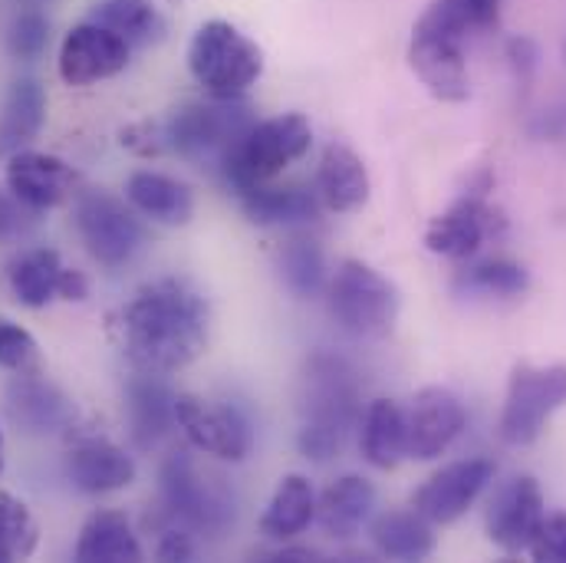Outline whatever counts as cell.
<instances>
[{
    "instance_id": "20",
    "label": "cell",
    "mask_w": 566,
    "mask_h": 563,
    "mask_svg": "<svg viewBox=\"0 0 566 563\" xmlns=\"http://www.w3.org/2000/svg\"><path fill=\"white\" fill-rule=\"evenodd\" d=\"M369 191H373V181H369V171H366L363 158L343 142L326 145L323 158H319V168H316V195H319V201L336 215H349V211H359L369 201Z\"/></svg>"
},
{
    "instance_id": "19",
    "label": "cell",
    "mask_w": 566,
    "mask_h": 563,
    "mask_svg": "<svg viewBox=\"0 0 566 563\" xmlns=\"http://www.w3.org/2000/svg\"><path fill=\"white\" fill-rule=\"evenodd\" d=\"M376 511V488L363 475H343L336 478L316 501V524L333 541L356 538Z\"/></svg>"
},
{
    "instance_id": "35",
    "label": "cell",
    "mask_w": 566,
    "mask_h": 563,
    "mask_svg": "<svg viewBox=\"0 0 566 563\" xmlns=\"http://www.w3.org/2000/svg\"><path fill=\"white\" fill-rule=\"evenodd\" d=\"M50 46V20L40 10H23L7 30V50L20 63H33Z\"/></svg>"
},
{
    "instance_id": "5",
    "label": "cell",
    "mask_w": 566,
    "mask_h": 563,
    "mask_svg": "<svg viewBox=\"0 0 566 563\" xmlns=\"http://www.w3.org/2000/svg\"><path fill=\"white\" fill-rule=\"evenodd\" d=\"M313 145V126L300 113H283L254 123L221 161L224 181L241 195L251 185L274 181L283 168L300 161Z\"/></svg>"
},
{
    "instance_id": "25",
    "label": "cell",
    "mask_w": 566,
    "mask_h": 563,
    "mask_svg": "<svg viewBox=\"0 0 566 563\" xmlns=\"http://www.w3.org/2000/svg\"><path fill=\"white\" fill-rule=\"evenodd\" d=\"M43 123H46V90L30 76L10 83L0 106V155L10 158L13 152H23L40 136Z\"/></svg>"
},
{
    "instance_id": "43",
    "label": "cell",
    "mask_w": 566,
    "mask_h": 563,
    "mask_svg": "<svg viewBox=\"0 0 566 563\" xmlns=\"http://www.w3.org/2000/svg\"><path fill=\"white\" fill-rule=\"evenodd\" d=\"M33 3H50V0H33Z\"/></svg>"
},
{
    "instance_id": "18",
    "label": "cell",
    "mask_w": 566,
    "mask_h": 563,
    "mask_svg": "<svg viewBox=\"0 0 566 563\" xmlns=\"http://www.w3.org/2000/svg\"><path fill=\"white\" fill-rule=\"evenodd\" d=\"M66 475L83 494H113L136 481V458L106 438H90L66 455Z\"/></svg>"
},
{
    "instance_id": "29",
    "label": "cell",
    "mask_w": 566,
    "mask_h": 563,
    "mask_svg": "<svg viewBox=\"0 0 566 563\" xmlns=\"http://www.w3.org/2000/svg\"><path fill=\"white\" fill-rule=\"evenodd\" d=\"M313 518H316L313 484L303 475H286L281 478L268 511L261 514V534L268 541H293L313 524Z\"/></svg>"
},
{
    "instance_id": "37",
    "label": "cell",
    "mask_w": 566,
    "mask_h": 563,
    "mask_svg": "<svg viewBox=\"0 0 566 563\" xmlns=\"http://www.w3.org/2000/svg\"><path fill=\"white\" fill-rule=\"evenodd\" d=\"M527 554L541 563H566V514L544 518L537 538L531 541Z\"/></svg>"
},
{
    "instance_id": "33",
    "label": "cell",
    "mask_w": 566,
    "mask_h": 563,
    "mask_svg": "<svg viewBox=\"0 0 566 563\" xmlns=\"http://www.w3.org/2000/svg\"><path fill=\"white\" fill-rule=\"evenodd\" d=\"M281 281L296 300H313L326 286V258L316 241L296 238L281 251Z\"/></svg>"
},
{
    "instance_id": "32",
    "label": "cell",
    "mask_w": 566,
    "mask_h": 563,
    "mask_svg": "<svg viewBox=\"0 0 566 563\" xmlns=\"http://www.w3.org/2000/svg\"><path fill=\"white\" fill-rule=\"evenodd\" d=\"M527 286H531L527 268L517 264V261H507V258H494V261L474 264V268H468L458 278V290L461 293H468V296H491V300L524 296Z\"/></svg>"
},
{
    "instance_id": "10",
    "label": "cell",
    "mask_w": 566,
    "mask_h": 563,
    "mask_svg": "<svg viewBox=\"0 0 566 563\" xmlns=\"http://www.w3.org/2000/svg\"><path fill=\"white\" fill-rule=\"evenodd\" d=\"M73 221L90 258L109 271L133 264L145 244V231L136 218V208L103 188L83 191L76 198Z\"/></svg>"
},
{
    "instance_id": "1",
    "label": "cell",
    "mask_w": 566,
    "mask_h": 563,
    "mask_svg": "<svg viewBox=\"0 0 566 563\" xmlns=\"http://www.w3.org/2000/svg\"><path fill=\"white\" fill-rule=\"evenodd\" d=\"M208 300L178 278L145 283L119 316L129 363L155 376L191 366L208 346Z\"/></svg>"
},
{
    "instance_id": "2",
    "label": "cell",
    "mask_w": 566,
    "mask_h": 563,
    "mask_svg": "<svg viewBox=\"0 0 566 563\" xmlns=\"http://www.w3.org/2000/svg\"><path fill=\"white\" fill-rule=\"evenodd\" d=\"M359 389L353 369L326 353H316L303 376V423L296 445L303 458L326 465L343 448L353 428L359 425Z\"/></svg>"
},
{
    "instance_id": "15",
    "label": "cell",
    "mask_w": 566,
    "mask_h": 563,
    "mask_svg": "<svg viewBox=\"0 0 566 563\" xmlns=\"http://www.w3.org/2000/svg\"><path fill=\"white\" fill-rule=\"evenodd\" d=\"M464 423H468L464 403L451 389L428 386L422 393H416V399L406 413L409 458H416V461L441 458L464 431Z\"/></svg>"
},
{
    "instance_id": "3",
    "label": "cell",
    "mask_w": 566,
    "mask_h": 563,
    "mask_svg": "<svg viewBox=\"0 0 566 563\" xmlns=\"http://www.w3.org/2000/svg\"><path fill=\"white\" fill-rule=\"evenodd\" d=\"M471 30L464 0H434L412 30L409 63L424 90L441 103H464L471 76L464 60V37Z\"/></svg>"
},
{
    "instance_id": "30",
    "label": "cell",
    "mask_w": 566,
    "mask_h": 563,
    "mask_svg": "<svg viewBox=\"0 0 566 563\" xmlns=\"http://www.w3.org/2000/svg\"><path fill=\"white\" fill-rule=\"evenodd\" d=\"M63 261L50 248H36L20 254L10 264V290L17 303L23 306H46L53 296H60V281H63Z\"/></svg>"
},
{
    "instance_id": "42",
    "label": "cell",
    "mask_w": 566,
    "mask_h": 563,
    "mask_svg": "<svg viewBox=\"0 0 566 563\" xmlns=\"http://www.w3.org/2000/svg\"><path fill=\"white\" fill-rule=\"evenodd\" d=\"M3 461H7V455H3V431H0V475H3Z\"/></svg>"
},
{
    "instance_id": "17",
    "label": "cell",
    "mask_w": 566,
    "mask_h": 563,
    "mask_svg": "<svg viewBox=\"0 0 566 563\" xmlns=\"http://www.w3.org/2000/svg\"><path fill=\"white\" fill-rule=\"evenodd\" d=\"M491 231H494V211L484 205V198L468 195L454 201L448 211H441L438 218H431L424 231V248L448 261H468L471 254H478V248L488 241Z\"/></svg>"
},
{
    "instance_id": "23",
    "label": "cell",
    "mask_w": 566,
    "mask_h": 563,
    "mask_svg": "<svg viewBox=\"0 0 566 563\" xmlns=\"http://www.w3.org/2000/svg\"><path fill=\"white\" fill-rule=\"evenodd\" d=\"M126 201L158 225L181 228L195 218V195L185 181L161 171H133L126 181Z\"/></svg>"
},
{
    "instance_id": "21",
    "label": "cell",
    "mask_w": 566,
    "mask_h": 563,
    "mask_svg": "<svg viewBox=\"0 0 566 563\" xmlns=\"http://www.w3.org/2000/svg\"><path fill=\"white\" fill-rule=\"evenodd\" d=\"M36 376H40V369L36 373H17L13 386L7 389V413L23 431L50 435V431H60L70 425L73 409L56 386H50Z\"/></svg>"
},
{
    "instance_id": "41",
    "label": "cell",
    "mask_w": 566,
    "mask_h": 563,
    "mask_svg": "<svg viewBox=\"0 0 566 563\" xmlns=\"http://www.w3.org/2000/svg\"><path fill=\"white\" fill-rule=\"evenodd\" d=\"M60 296L63 300H86L90 296V281L83 278V271H63V281H60Z\"/></svg>"
},
{
    "instance_id": "28",
    "label": "cell",
    "mask_w": 566,
    "mask_h": 563,
    "mask_svg": "<svg viewBox=\"0 0 566 563\" xmlns=\"http://www.w3.org/2000/svg\"><path fill=\"white\" fill-rule=\"evenodd\" d=\"M373 548L389 561H424L434 554V531L422 514L412 511H386L369 528Z\"/></svg>"
},
{
    "instance_id": "9",
    "label": "cell",
    "mask_w": 566,
    "mask_h": 563,
    "mask_svg": "<svg viewBox=\"0 0 566 563\" xmlns=\"http://www.w3.org/2000/svg\"><path fill=\"white\" fill-rule=\"evenodd\" d=\"M566 406V366H531L521 363L511 373L497 431L507 445L524 448L541 438L551 416Z\"/></svg>"
},
{
    "instance_id": "22",
    "label": "cell",
    "mask_w": 566,
    "mask_h": 563,
    "mask_svg": "<svg viewBox=\"0 0 566 563\" xmlns=\"http://www.w3.org/2000/svg\"><path fill=\"white\" fill-rule=\"evenodd\" d=\"M244 215L261 228H293L313 225L319 218V195L300 185H251L241 195Z\"/></svg>"
},
{
    "instance_id": "27",
    "label": "cell",
    "mask_w": 566,
    "mask_h": 563,
    "mask_svg": "<svg viewBox=\"0 0 566 563\" xmlns=\"http://www.w3.org/2000/svg\"><path fill=\"white\" fill-rule=\"evenodd\" d=\"M80 563H136L142 561V544L123 511H96L76 541Z\"/></svg>"
},
{
    "instance_id": "4",
    "label": "cell",
    "mask_w": 566,
    "mask_h": 563,
    "mask_svg": "<svg viewBox=\"0 0 566 563\" xmlns=\"http://www.w3.org/2000/svg\"><path fill=\"white\" fill-rule=\"evenodd\" d=\"M188 70L211 100H241L264 73V53L234 23L208 20L188 43Z\"/></svg>"
},
{
    "instance_id": "39",
    "label": "cell",
    "mask_w": 566,
    "mask_h": 563,
    "mask_svg": "<svg viewBox=\"0 0 566 563\" xmlns=\"http://www.w3.org/2000/svg\"><path fill=\"white\" fill-rule=\"evenodd\" d=\"M155 554H158V561H191V557H195L191 534L178 531V524H175V528H168V531L158 538V548H155Z\"/></svg>"
},
{
    "instance_id": "14",
    "label": "cell",
    "mask_w": 566,
    "mask_h": 563,
    "mask_svg": "<svg viewBox=\"0 0 566 563\" xmlns=\"http://www.w3.org/2000/svg\"><path fill=\"white\" fill-rule=\"evenodd\" d=\"M544 518H547V508H544V491H541L537 478L517 475L494 491L484 524H488V538L501 551L521 554L537 538Z\"/></svg>"
},
{
    "instance_id": "24",
    "label": "cell",
    "mask_w": 566,
    "mask_h": 563,
    "mask_svg": "<svg viewBox=\"0 0 566 563\" xmlns=\"http://www.w3.org/2000/svg\"><path fill=\"white\" fill-rule=\"evenodd\" d=\"M359 448L363 458L379 471H392L402 458H409L406 413L392 399L369 403L366 416L359 419Z\"/></svg>"
},
{
    "instance_id": "40",
    "label": "cell",
    "mask_w": 566,
    "mask_h": 563,
    "mask_svg": "<svg viewBox=\"0 0 566 563\" xmlns=\"http://www.w3.org/2000/svg\"><path fill=\"white\" fill-rule=\"evenodd\" d=\"M471 30H491L497 27V13H501V0H464Z\"/></svg>"
},
{
    "instance_id": "31",
    "label": "cell",
    "mask_w": 566,
    "mask_h": 563,
    "mask_svg": "<svg viewBox=\"0 0 566 563\" xmlns=\"http://www.w3.org/2000/svg\"><path fill=\"white\" fill-rule=\"evenodd\" d=\"M90 20L119 33L129 46L155 43L165 33L155 0H96Z\"/></svg>"
},
{
    "instance_id": "36",
    "label": "cell",
    "mask_w": 566,
    "mask_h": 563,
    "mask_svg": "<svg viewBox=\"0 0 566 563\" xmlns=\"http://www.w3.org/2000/svg\"><path fill=\"white\" fill-rule=\"evenodd\" d=\"M0 366L10 369V373H36L40 369V346L36 340L0 316Z\"/></svg>"
},
{
    "instance_id": "38",
    "label": "cell",
    "mask_w": 566,
    "mask_h": 563,
    "mask_svg": "<svg viewBox=\"0 0 566 563\" xmlns=\"http://www.w3.org/2000/svg\"><path fill=\"white\" fill-rule=\"evenodd\" d=\"M27 211H33V208H27L20 198L0 195V241H13V238L27 234V228H30Z\"/></svg>"
},
{
    "instance_id": "7",
    "label": "cell",
    "mask_w": 566,
    "mask_h": 563,
    "mask_svg": "<svg viewBox=\"0 0 566 563\" xmlns=\"http://www.w3.org/2000/svg\"><path fill=\"white\" fill-rule=\"evenodd\" d=\"M254 126L251 110L238 100H211V103H185L165 123V142L181 158L195 165H218L241 136Z\"/></svg>"
},
{
    "instance_id": "13",
    "label": "cell",
    "mask_w": 566,
    "mask_h": 563,
    "mask_svg": "<svg viewBox=\"0 0 566 563\" xmlns=\"http://www.w3.org/2000/svg\"><path fill=\"white\" fill-rule=\"evenodd\" d=\"M129 50L119 33L86 20L63 37L56 66L66 86H93L119 76L129 66Z\"/></svg>"
},
{
    "instance_id": "26",
    "label": "cell",
    "mask_w": 566,
    "mask_h": 563,
    "mask_svg": "<svg viewBox=\"0 0 566 563\" xmlns=\"http://www.w3.org/2000/svg\"><path fill=\"white\" fill-rule=\"evenodd\" d=\"M129 406V425L139 448H155L171 428H175V393L155 376L142 373L126 389Z\"/></svg>"
},
{
    "instance_id": "6",
    "label": "cell",
    "mask_w": 566,
    "mask_h": 563,
    "mask_svg": "<svg viewBox=\"0 0 566 563\" xmlns=\"http://www.w3.org/2000/svg\"><path fill=\"white\" fill-rule=\"evenodd\" d=\"M402 296L396 283L363 261H343L329 281V310L336 323L363 340H382L399 320Z\"/></svg>"
},
{
    "instance_id": "8",
    "label": "cell",
    "mask_w": 566,
    "mask_h": 563,
    "mask_svg": "<svg viewBox=\"0 0 566 563\" xmlns=\"http://www.w3.org/2000/svg\"><path fill=\"white\" fill-rule=\"evenodd\" d=\"M161 494L175 524L201 538H224L234 528V518H238L234 494L218 478L201 475L188 455H175L165 461Z\"/></svg>"
},
{
    "instance_id": "11",
    "label": "cell",
    "mask_w": 566,
    "mask_h": 563,
    "mask_svg": "<svg viewBox=\"0 0 566 563\" xmlns=\"http://www.w3.org/2000/svg\"><path fill=\"white\" fill-rule=\"evenodd\" d=\"M175 423L191 448L221 461H244L254 451V425L238 406H211L198 396H175Z\"/></svg>"
},
{
    "instance_id": "12",
    "label": "cell",
    "mask_w": 566,
    "mask_h": 563,
    "mask_svg": "<svg viewBox=\"0 0 566 563\" xmlns=\"http://www.w3.org/2000/svg\"><path fill=\"white\" fill-rule=\"evenodd\" d=\"M494 481V461L461 458L438 468L412 498V508L428 524H454Z\"/></svg>"
},
{
    "instance_id": "16",
    "label": "cell",
    "mask_w": 566,
    "mask_h": 563,
    "mask_svg": "<svg viewBox=\"0 0 566 563\" xmlns=\"http://www.w3.org/2000/svg\"><path fill=\"white\" fill-rule=\"evenodd\" d=\"M76 188V171L46 152H13L7 158V191L33 211L63 205Z\"/></svg>"
},
{
    "instance_id": "34",
    "label": "cell",
    "mask_w": 566,
    "mask_h": 563,
    "mask_svg": "<svg viewBox=\"0 0 566 563\" xmlns=\"http://www.w3.org/2000/svg\"><path fill=\"white\" fill-rule=\"evenodd\" d=\"M40 544V528L30 508L13 498L10 491H0V563L27 561Z\"/></svg>"
}]
</instances>
